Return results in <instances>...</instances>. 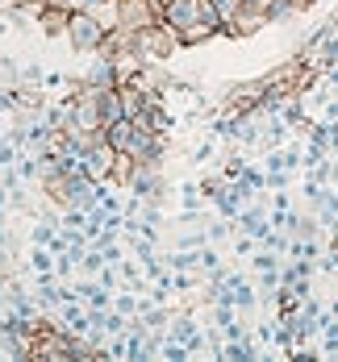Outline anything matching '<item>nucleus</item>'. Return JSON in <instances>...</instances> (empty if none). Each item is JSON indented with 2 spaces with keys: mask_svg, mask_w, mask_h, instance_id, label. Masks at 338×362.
I'll return each mask as SVG.
<instances>
[{
  "mask_svg": "<svg viewBox=\"0 0 338 362\" xmlns=\"http://www.w3.org/2000/svg\"><path fill=\"white\" fill-rule=\"evenodd\" d=\"M105 21H96V13H72V21H67V37H72V46L84 54V50H96L101 42H105Z\"/></svg>",
  "mask_w": 338,
  "mask_h": 362,
  "instance_id": "obj_1",
  "label": "nucleus"
},
{
  "mask_svg": "<svg viewBox=\"0 0 338 362\" xmlns=\"http://www.w3.org/2000/svg\"><path fill=\"white\" fill-rule=\"evenodd\" d=\"M113 154H117V150H113L109 142H105V146H92V150H84V154H79V171H84L88 180H105V175H113V171H117Z\"/></svg>",
  "mask_w": 338,
  "mask_h": 362,
  "instance_id": "obj_2",
  "label": "nucleus"
},
{
  "mask_svg": "<svg viewBox=\"0 0 338 362\" xmlns=\"http://www.w3.org/2000/svg\"><path fill=\"white\" fill-rule=\"evenodd\" d=\"M130 192H134V196H142V200H159V196H163V180H159V175H150L147 167H138V171H134V180H130Z\"/></svg>",
  "mask_w": 338,
  "mask_h": 362,
  "instance_id": "obj_3",
  "label": "nucleus"
},
{
  "mask_svg": "<svg viewBox=\"0 0 338 362\" xmlns=\"http://www.w3.org/2000/svg\"><path fill=\"white\" fill-rule=\"evenodd\" d=\"M134 129H138V125H134L130 117H117L113 125H105V142H109L113 150H130V142H134Z\"/></svg>",
  "mask_w": 338,
  "mask_h": 362,
  "instance_id": "obj_4",
  "label": "nucleus"
},
{
  "mask_svg": "<svg viewBox=\"0 0 338 362\" xmlns=\"http://www.w3.org/2000/svg\"><path fill=\"white\" fill-rule=\"evenodd\" d=\"M209 4L218 8V17H222L225 25H234V21H238V17L247 13V8H242V0H209Z\"/></svg>",
  "mask_w": 338,
  "mask_h": 362,
  "instance_id": "obj_5",
  "label": "nucleus"
},
{
  "mask_svg": "<svg viewBox=\"0 0 338 362\" xmlns=\"http://www.w3.org/2000/svg\"><path fill=\"white\" fill-rule=\"evenodd\" d=\"M125 313H121V308H117V313H109V317H105V333H113V337H117V333H125Z\"/></svg>",
  "mask_w": 338,
  "mask_h": 362,
  "instance_id": "obj_6",
  "label": "nucleus"
},
{
  "mask_svg": "<svg viewBox=\"0 0 338 362\" xmlns=\"http://www.w3.org/2000/svg\"><path fill=\"white\" fill-rule=\"evenodd\" d=\"M251 262H255V271H276V267H280V262H276V250H263V254H255V258H251Z\"/></svg>",
  "mask_w": 338,
  "mask_h": 362,
  "instance_id": "obj_7",
  "label": "nucleus"
},
{
  "mask_svg": "<svg viewBox=\"0 0 338 362\" xmlns=\"http://www.w3.org/2000/svg\"><path fill=\"white\" fill-rule=\"evenodd\" d=\"M30 258H34V271H50V254H46V246H38Z\"/></svg>",
  "mask_w": 338,
  "mask_h": 362,
  "instance_id": "obj_8",
  "label": "nucleus"
},
{
  "mask_svg": "<svg viewBox=\"0 0 338 362\" xmlns=\"http://www.w3.org/2000/svg\"><path fill=\"white\" fill-rule=\"evenodd\" d=\"M225 233H230V225H225V221H213V225H209V242H222Z\"/></svg>",
  "mask_w": 338,
  "mask_h": 362,
  "instance_id": "obj_9",
  "label": "nucleus"
},
{
  "mask_svg": "<svg viewBox=\"0 0 338 362\" xmlns=\"http://www.w3.org/2000/svg\"><path fill=\"white\" fill-rule=\"evenodd\" d=\"M117 308H121V313H134V308H138V300H134V296H117Z\"/></svg>",
  "mask_w": 338,
  "mask_h": 362,
  "instance_id": "obj_10",
  "label": "nucleus"
},
{
  "mask_svg": "<svg viewBox=\"0 0 338 362\" xmlns=\"http://www.w3.org/2000/svg\"><path fill=\"white\" fill-rule=\"evenodd\" d=\"M50 4H59V8H72V13H75V4H84V0H50Z\"/></svg>",
  "mask_w": 338,
  "mask_h": 362,
  "instance_id": "obj_11",
  "label": "nucleus"
},
{
  "mask_svg": "<svg viewBox=\"0 0 338 362\" xmlns=\"http://www.w3.org/2000/svg\"><path fill=\"white\" fill-rule=\"evenodd\" d=\"M326 117H330V121H338V100H334V105H326Z\"/></svg>",
  "mask_w": 338,
  "mask_h": 362,
  "instance_id": "obj_12",
  "label": "nucleus"
}]
</instances>
